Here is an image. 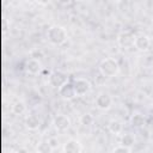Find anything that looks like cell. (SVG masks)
<instances>
[{"instance_id": "cell-1", "label": "cell", "mask_w": 153, "mask_h": 153, "mask_svg": "<svg viewBox=\"0 0 153 153\" xmlns=\"http://www.w3.org/2000/svg\"><path fill=\"white\" fill-rule=\"evenodd\" d=\"M67 30L59 24L51 25L47 31V38L48 41L54 45H61L67 41Z\"/></svg>"}, {"instance_id": "cell-2", "label": "cell", "mask_w": 153, "mask_h": 153, "mask_svg": "<svg viewBox=\"0 0 153 153\" xmlns=\"http://www.w3.org/2000/svg\"><path fill=\"white\" fill-rule=\"evenodd\" d=\"M99 73L104 78H112L120 73V65L114 57H105L99 63Z\"/></svg>"}, {"instance_id": "cell-3", "label": "cell", "mask_w": 153, "mask_h": 153, "mask_svg": "<svg viewBox=\"0 0 153 153\" xmlns=\"http://www.w3.org/2000/svg\"><path fill=\"white\" fill-rule=\"evenodd\" d=\"M48 82L54 88H60L68 82V76L62 71H53L48 76Z\"/></svg>"}, {"instance_id": "cell-4", "label": "cell", "mask_w": 153, "mask_h": 153, "mask_svg": "<svg viewBox=\"0 0 153 153\" xmlns=\"http://www.w3.org/2000/svg\"><path fill=\"white\" fill-rule=\"evenodd\" d=\"M134 41H135V36L130 31H122L117 36L118 45L122 49H126V50L130 49V48H134Z\"/></svg>"}, {"instance_id": "cell-5", "label": "cell", "mask_w": 153, "mask_h": 153, "mask_svg": "<svg viewBox=\"0 0 153 153\" xmlns=\"http://www.w3.org/2000/svg\"><path fill=\"white\" fill-rule=\"evenodd\" d=\"M74 85V88H75V93H76V97H82L85 96L86 93H88L92 88V85L91 82L85 79V78H78L74 80L73 82Z\"/></svg>"}, {"instance_id": "cell-6", "label": "cell", "mask_w": 153, "mask_h": 153, "mask_svg": "<svg viewBox=\"0 0 153 153\" xmlns=\"http://www.w3.org/2000/svg\"><path fill=\"white\" fill-rule=\"evenodd\" d=\"M53 126L57 131H66L71 127V120L63 114H57L53 118Z\"/></svg>"}, {"instance_id": "cell-7", "label": "cell", "mask_w": 153, "mask_h": 153, "mask_svg": "<svg viewBox=\"0 0 153 153\" xmlns=\"http://www.w3.org/2000/svg\"><path fill=\"white\" fill-rule=\"evenodd\" d=\"M96 106L99 109V110H109L112 105V98L109 93H105V92H102L99 93L97 97H96Z\"/></svg>"}, {"instance_id": "cell-8", "label": "cell", "mask_w": 153, "mask_h": 153, "mask_svg": "<svg viewBox=\"0 0 153 153\" xmlns=\"http://www.w3.org/2000/svg\"><path fill=\"white\" fill-rule=\"evenodd\" d=\"M151 47V39L145 33H140L135 36V41H134V48L137 49L139 51H147Z\"/></svg>"}, {"instance_id": "cell-9", "label": "cell", "mask_w": 153, "mask_h": 153, "mask_svg": "<svg viewBox=\"0 0 153 153\" xmlns=\"http://www.w3.org/2000/svg\"><path fill=\"white\" fill-rule=\"evenodd\" d=\"M59 94L62 99L65 100H72L76 97V93H75V88H74V85L72 82H67L62 87L59 88Z\"/></svg>"}, {"instance_id": "cell-10", "label": "cell", "mask_w": 153, "mask_h": 153, "mask_svg": "<svg viewBox=\"0 0 153 153\" xmlns=\"http://www.w3.org/2000/svg\"><path fill=\"white\" fill-rule=\"evenodd\" d=\"M63 153H81L82 146L79 140L76 139H69L63 143Z\"/></svg>"}, {"instance_id": "cell-11", "label": "cell", "mask_w": 153, "mask_h": 153, "mask_svg": "<svg viewBox=\"0 0 153 153\" xmlns=\"http://www.w3.org/2000/svg\"><path fill=\"white\" fill-rule=\"evenodd\" d=\"M25 71L31 74V75H37L41 73L42 71V63L38 59H29L26 62H25Z\"/></svg>"}, {"instance_id": "cell-12", "label": "cell", "mask_w": 153, "mask_h": 153, "mask_svg": "<svg viewBox=\"0 0 153 153\" xmlns=\"http://www.w3.org/2000/svg\"><path fill=\"white\" fill-rule=\"evenodd\" d=\"M25 127L29 130H37L41 127V118L38 115L30 114L25 117Z\"/></svg>"}, {"instance_id": "cell-13", "label": "cell", "mask_w": 153, "mask_h": 153, "mask_svg": "<svg viewBox=\"0 0 153 153\" xmlns=\"http://www.w3.org/2000/svg\"><path fill=\"white\" fill-rule=\"evenodd\" d=\"M129 123H130V126L134 127V128H141V127L145 126L146 118H145V116H143L142 114H140V112H134V114L130 116V118H129Z\"/></svg>"}, {"instance_id": "cell-14", "label": "cell", "mask_w": 153, "mask_h": 153, "mask_svg": "<svg viewBox=\"0 0 153 153\" xmlns=\"http://www.w3.org/2000/svg\"><path fill=\"white\" fill-rule=\"evenodd\" d=\"M108 129H109V131H110L111 134H114V135H120V134L122 133V130H123V124H122V122H121L120 120L112 118V120L109 122V124H108Z\"/></svg>"}, {"instance_id": "cell-15", "label": "cell", "mask_w": 153, "mask_h": 153, "mask_svg": "<svg viewBox=\"0 0 153 153\" xmlns=\"http://www.w3.org/2000/svg\"><path fill=\"white\" fill-rule=\"evenodd\" d=\"M135 145V135L133 133H126L121 136V146L130 148Z\"/></svg>"}, {"instance_id": "cell-16", "label": "cell", "mask_w": 153, "mask_h": 153, "mask_svg": "<svg viewBox=\"0 0 153 153\" xmlns=\"http://www.w3.org/2000/svg\"><path fill=\"white\" fill-rule=\"evenodd\" d=\"M36 151L39 153H51L54 149L51 148L49 141L47 140V141H39L36 146Z\"/></svg>"}, {"instance_id": "cell-17", "label": "cell", "mask_w": 153, "mask_h": 153, "mask_svg": "<svg viewBox=\"0 0 153 153\" xmlns=\"http://www.w3.org/2000/svg\"><path fill=\"white\" fill-rule=\"evenodd\" d=\"M26 111V104L23 100H18L12 105V112L14 115H22Z\"/></svg>"}, {"instance_id": "cell-18", "label": "cell", "mask_w": 153, "mask_h": 153, "mask_svg": "<svg viewBox=\"0 0 153 153\" xmlns=\"http://www.w3.org/2000/svg\"><path fill=\"white\" fill-rule=\"evenodd\" d=\"M93 122H94V117L91 115V114H84V115H81L80 116V123L82 124V126H85V127H90V126H92L93 124Z\"/></svg>"}, {"instance_id": "cell-19", "label": "cell", "mask_w": 153, "mask_h": 153, "mask_svg": "<svg viewBox=\"0 0 153 153\" xmlns=\"http://www.w3.org/2000/svg\"><path fill=\"white\" fill-rule=\"evenodd\" d=\"M111 153H131V152H130V148H127V147H123L120 145V146L115 147Z\"/></svg>"}, {"instance_id": "cell-20", "label": "cell", "mask_w": 153, "mask_h": 153, "mask_svg": "<svg viewBox=\"0 0 153 153\" xmlns=\"http://www.w3.org/2000/svg\"><path fill=\"white\" fill-rule=\"evenodd\" d=\"M48 141H49V143H50V146H51L53 149H56V148H57V146H59V141H57L56 137H50Z\"/></svg>"}, {"instance_id": "cell-21", "label": "cell", "mask_w": 153, "mask_h": 153, "mask_svg": "<svg viewBox=\"0 0 153 153\" xmlns=\"http://www.w3.org/2000/svg\"><path fill=\"white\" fill-rule=\"evenodd\" d=\"M17 152H18V153H29L26 148H19V149H18Z\"/></svg>"}, {"instance_id": "cell-22", "label": "cell", "mask_w": 153, "mask_h": 153, "mask_svg": "<svg viewBox=\"0 0 153 153\" xmlns=\"http://www.w3.org/2000/svg\"><path fill=\"white\" fill-rule=\"evenodd\" d=\"M11 153H18V152H16V151H13V152H11Z\"/></svg>"}, {"instance_id": "cell-23", "label": "cell", "mask_w": 153, "mask_h": 153, "mask_svg": "<svg viewBox=\"0 0 153 153\" xmlns=\"http://www.w3.org/2000/svg\"><path fill=\"white\" fill-rule=\"evenodd\" d=\"M33 153H39V152H37V151H36V152H33Z\"/></svg>"}]
</instances>
